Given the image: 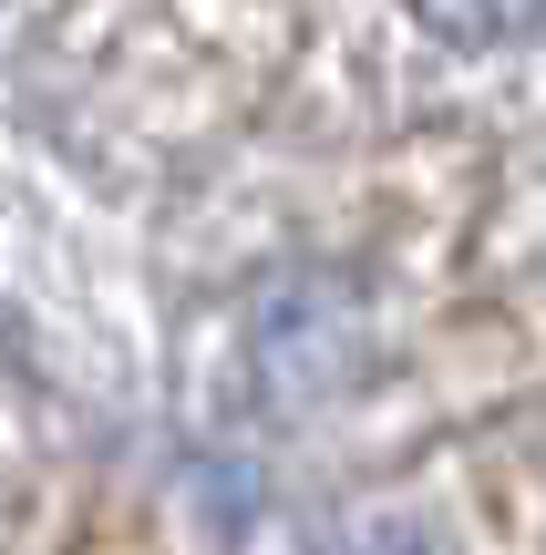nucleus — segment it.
Instances as JSON below:
<instances>
[{"mask_svg":"<svg viewBox=\"0 0 546 555\" xmlns=\"http://www.w3.org/2000/svg\"><path fill=\"white\" fill-rule=\"evenodd\" d=\"M536 11L546 0H423V21L454 31V41H506V31H526Z\"/></svg>","mask_w":546,"mask_h":555,"instance_id":"1","label":"nucleus"}]
</instances>
